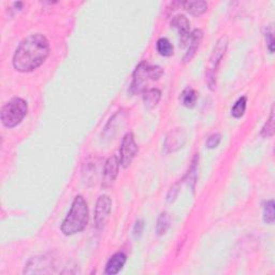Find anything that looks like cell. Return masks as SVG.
Wrapping results in <instances>:
<instances>
[{
  "mask_svg": "<svg viewBox=\"0 0 275 275\" xmlns=\"http://www.w3.org/2000/svg\"><path fill=\"white\" fill-rule=\"evenodd\" d=\"M50 54V43L42 33H33L20 43L13 55L12 64L16 71L26 73L36 70Z\"/></svg>",
  "mask_w": 275,
  "mask_h": 275,
  "instance_id": "1",
  "label": "cell"
},
{
  "mask_svg": "<svg viewBox=\"0 0 275 275\" xmlns=\"http://www.w3.org/2000/svg\"><path fill=\"white\" fill-rule=\"evenodd\" d=\"M88 205L82 196H77L71 204L66 219L62 221L60 229L65 236H73L83 231L88 223Z\"/></svg>",
  "mask_w": 275,
  "mask_h": 275,
  "instance_id": "2",
  "label": "cell"
},
{
  "mask_svg": "<svg viewBox=\"0 0 275 275\" xmlns=\"http://www.w3.org/2000/svg\"><path fill=\"white\" fill-rule=\"evenodd\" d=\"M164 74V70L159 66H152L143 61L137 66L134 72L131 91L134 94H140L145 90V85L150 81H157Z\"/></svg>",
  "mask_w": 275,
  "mask_h": 275,
  "instance_id": "3",
  "label": "cell"
},
{
  "mask_svg": "<svg viewBox=\"0 0 275 275\" xmlns=\"http://www.w3.org/2000/svg\"><path fill=\"white\" fill-rule=\"evenodd\" d=\"M28 112L27 102L22 98H13L1 109V123L7 128H14L22 123Z\"/></svg>",
  "mask_w": 275,
  "mask_h": 275,
  "instance_id": "4",
  "label": "cell"
},
{
  "mask_svg": "<svg viewBox=\"0 0 275 275\" xmlns=\"http://www.w3.org/2000/svg\"><path fill=\"white\" fill-rule=\"evenodd\" d=\"M229 39L227 36H222L216 42L215 47L212 52V55L210 57V67L206 72V82H208L209 88L211 90H214L216 88V73L219 70V67L223 56L226 54V51L228 48Z\"/></svg>",
  "mask_w": 275,
  "mask_h": 275,
  "instance_id": "5",
  "label": "cell"
},
{
  "mask_svg": "<svg viewBox=\"0 0 275 275\" xmlns=\"http://www.w3.org/2000/svg\"><path fill=\"white\" fill-rule=\"evenodd\" d=\"M138 153V145L135 140V136L128 133L123 138L122 144L119 147V164L123 168H128L133 163Z\"/></svg>",
  "mask_w": 275,
  "mask_h": 275,
  "instance_id": "6",
  "label": "cell"
},
{
  "mask_svg": "<svg viewBox=\"0 0 275 275\" xmlns=\"http://www.w3.org/2000/svg\"><path fill=\"white\" fill-rule=\"evenodd\" d=\"M112 200L107 194H102L97 200L95 208V227L100 230L106 226L111 214Z\"/></svg>",
  "mask_w": 275,
  "mask_h": 275,
  "instance_id": "7",
  "label": "cell"
},
{
  "mask_svg": "<svg viewBox=\"0 0 275 275\" xmlns=\"http://www.w3.org/2000/svg\"><path fill=\"white\" fill-rule=\"evenodd\" d=\"M119 158L117 156H111L107 159V162L103 165V174H102V188H109L113 185L114 181L116 180L119 170Z\"/></svg>",
  "mask_w": 275,
  "mask_h": 275,
  "instance_id": "8",
  "label": "cell"
},
{
  "mask_svg": "<svg viewBox=\"0 0 275 275\" xmlns=\"http://www.w3.org/2000/svg\"><path fill=\"white\" fill-rule=\"evenodd\" d=\"M186 142V134L182 128H175L165 137L164 148L165 153H174L184 146Z\"/></svg>",
  "mask_w": 275,
  "mask_h": 275,
  "instance_id": "9",
  "label": "cell"
},
{
  "mask_svg": "<svg viewBox=\"0 0 275 275\" xmlns=\"http://www.w3.org/2000/svg\"><path fill=\"white\" fill-rule=\"evenodd\" d=\"M171 27L175 28L179 31L180 39L182 47H185L187 43H189L191 40V23H189L188 19L185 15L177 14L172 17L171 20Z\"/></svg>",
  "mask_w": 275,
  "mask_h": 275,
  "instance_id": "10",
  "label": "cell"
},
{
  "mask_svg": "<svg viewBox=\"0 0 275 275\" xmlns=\"http://www.w3.org/2000/svg\"><path fill=\"white\" fill-rule=\"evenodd\" d=\"M202 39H203V31L201 29H194L192 32L191 40H189L188 50L186 52L184 58H183V62H184V64L189 62L193 58V56L197 53L200 44H201Z\"/></svg>",
  "mask_w": 275,
  "mask_h": 275,
  "instance_id": "11",
  "label": "cell"
},
{
  "mask_svg": "<svg viewBox=\"0 0 275 275\" xmlns=\"http://www.w3.org/2000/svg\"><path fill=\"white\" fill-rule=\"evenodd\" d=\"M126 261H127V257L124 253L114 254L107 262L106 273L109 275L117 274L124 268Z\"/></svg>",
  "mask_w": 275,
  "mask_h": 275,
  "instance_id": "12",
  "label": "cell"
},
{
  "mask_svg": "<svg viewBox=\"0 0 275 275\" xmlns=\"http://www.w3.org/2000/svg\"><path fill=\"white\" fill-rule=\"evenodd\" d=\"M182 5L189 14L193 16L202 15L208 10V2L198 0V1H185L182 2Z\"/></svg>",
  "mask_w": 275,
  "mask_h": 275,
  "instance_id": "13",
  "label": "cell"
},
{
  "mask_svg": "<svg viewBox=\"0 0 275 275\" xmlns=\"http://www.w3.org/2000/svg\"><path fill=\"white\" fill-rule=\"evenodd\" d=\"M162 98V91L158 88H150L143 91V102L147 109H154Z\"/></svg>",
  "mask_w": 275,
  "mask_h": 275,
  "instance_id": "14",
  "label": "cell"
},
{
  "mask_svg": "<svg viewBox=\"0 0 275 275\" xmlns=\"http://www.w3.org/2000/svg\"><path fill=\"white\" fill-rule=\"evenodd\" d=\"M197 99H198L197 91L192 89V87H186L182 91V94L180 96L181 103L186 108H193L196 106Z\"/></svg>",
  "mask_w": 275,
  "mask_h": 275,
  "instance_id": "15",
  "label": "cell"
},
{
  "mask_svg": "<svg viewBox=\"0 0 275 275\" xmlns=\"http://www.w3.org/2000/svg\"><path fill=\"white\" fill-rule=\"evenodd\" d=\"M96 162V159H94L93 162H88L85 165V170H83V175L86 182H91L93 184L97 181V174L99 171V165Z\"/></svg>",
  "mask_w": 275,
  "mask_h": 275,
  "instance_id": "16",
  "label": "cell"
},
{
  "mask_svg": "<svg viewBox=\"0 0 275 275\" xmlns=\"http://www.w3.org/2000/svg\"><path fill=\"white\" fill-rule=\"evenodd\" d=\"M156 48L157 52L162 56L169 57L173 55V45L167 38H160L157 41Z\"/></svg>",
  "mask_w": 275,
  "mask_h": 275,
  "instance_id": "17",
  "label": "cell"
},
{
  "mask_svg": "<svg viewBox=\"0 0 275 275\" xmlns=\"http://www.w3.org/2000/svg\"><path fill=\"white\" fill-rule=\"evenodd\" d=\"M246 106H248V98L245 96L241 97L237 100V102L234 103V106L231 109V115L234 118H241L246 111Z\"/></svg>",
  "mask_w": 275,
  "mask_h": 275,
  "instance_id": "18",
  "label": "cell"
},
{
  "mask_svg": "<svg viewBox=\"0 0 275 275\" xmlns=\"http://www.w3.org/2000/svg\"><path fill=\"white\" fill-rule=\"evenodd\" d=\"M198 164H199V154H196L194 155V157L192 162V165H191V168H189L188 173H187V180H188L189 185L192 186V191L194 189V185H196V182H197Z\"/></svg>",
  "mask_w": 275,
  "mask_h": 275,
  "instance_id": "19",
  "label": "cell"
},
{
  "mask_svg": "<svg viewBox=\"0 0 275 275\" xmlns=\"http://www.w3.org/2000/svg\"><path fill=\"white\" fill-rule=\"evenodd\" d=\"M170 227V217L168 213L160 214L157 219V225H156V232L158 236H164V234L168 231V229Z\"/></svg>",
  "mask_w": 275,
  "mask_h": 275,
  "instance_id": "20",
  "label": "cell"
},
{
  "mask_svg": "<svg viewBox=\"0 0 275 275\" xmlns=\"http://www.w3.org/2000/svg\"><path fill=\"white\" fill-rule=\"evenodd\" d=\"M263 220L269 225L274 222V200H269L263 204Z\"/></svg>",
  "mask_w": 275,
  "mask_h": 275,
  "instance_id": "21",
  "label": "cell"
},
{
  "mask_svg": "<svg viewBox=\"0 0 275 275\" xmlns=\"http://www.w3.org/2000/svg\"><path fill=\"white\" fill-rule=\"evenodd\" d=\"M274 135V109L272 107L270 117L266 122L265 126L261 129V136L263 138H271Z\"/></svg>",
  "mask_w": 275,
  "mask_h": 275,
  "instance_id": "22",
  "label": "cell"
},
{
  "mask_svg": "<svg viewBox=\"0 0 275 275\" xmlns=\"http://www.w3.org/2000/svg\"><path fill=\"white\" fill-rule=\"evenodd\" d=\"M221 141V136L220 134H213L211 135L208 140H206V147L210 148V150H213L220 145V143Z\"/></svg>",
  "mask_w": 275,
  "mask_h": 275,
  "instance_id": "23",
  "label": "cell"
},
{
  "mask_svg": "<svg viewBox=\"0 0 275 275\" xmlns=\"http://www.w3.org/2000/svg\"><path fill=\"white\" fill-rule=\"evenodd\" d=\"M266 42H267V47H268L269 52L272 54L274 52V38H273V32L270 28H269L266 32Z\"/></svg>",
  "mask_w": 275,
  "mask_h": 275,
  "instance_id": "24",
  "label": "cell"
},
{
  "mask_svg": "<svg viewBox=\"0 0 275 275\" xmlns=\"http://www.w3.org/2000/svg\"><path fill=\"white\" fill-rule=\"evenodd\" d=\"M143 228H144V221L143 220H137L134 227V237L136 239H139L143 232Z\"/></svg>",
  "mask_w": 275,
  "mask_h": 275,
  "instance_id": "25",
  "label": "cell"
},
{
  "mask_svg": "<svg viewBox=\"0 0 275 275\" xmlns=\"http://www.w3.org/2000/svg\"><path fill=\"white\" fill-rule=\"evenodd\" d=\"M177 193H179V184H175L170 188V191L167 194L168 202H173L175 198H176V196H177Z\"/></svg>",
  "mask_w": 275,
  "mask_h": 275,
  "instance_id": "26",
  "label": "cell"
}]
</instances>
